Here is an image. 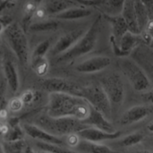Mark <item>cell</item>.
Returning <instances> with one entry per match:
<instances>
[{
  "mask_svg": "<svg viewBox=\"0 0 153 153\" xmlns=\"http://www.w3.org/2000/svg\"><path fill=\"white\" fill-rule=\"evenodd\" d=\"M91 107L82 97L69 93L53 92L48 94L46 114L52 117H74L85 121Z\"/></svg>",
  "mask_w": 153,
  "mask_h": 153,
  "instance_id": "cell-1",
  "label": "cell"
},
{
  "mask_svg": "<svg viewBox=\"0 0 153 153\" xmlns=\"http://www.w3.org/2000/svg\"><path fill=\"white\" fill-rule=\"evenodd\" d=\"M104 20V16L101 13L99 14L76 44L63 55L56 57V61L61 63L71 62L93 52L100 44Z\"/></svg>",
  "mask_w": 153,
  "mask_h": 153,
  "instance_id": "cell-2",
  "label": "cell"
},
{
  "mask_svg": "<svg viewBox=\"0 0 153 153\" xmlns=\"http://www.w3.org/2000/svg\"><path fill=\"white\" fill-rule=\"evenodd\" d=\"M2 35L5 45L18 62L22 65H27L30 61L31 50L27 31L21 22L15 20L13 21L4 28Z\"/></svg>",
  "mask_w": 153,
  "mask_h": 153,
  "instance_id": "cell-3",
  "label": "cell"
},
{
  "mask_svg": "<svg viewBox=\"0 0 153 153\" xmlns=\"http://www.w3.org/2000/svg\"><path fill=\"white\" fill-rule=\"evenodd\" d=\"M31 124L59 138L78 134L80 131L89 127L82 121L74 117H52L47 114L37 117Z\"/></svg>",
  "mask_w": 153,
  "mask_h": 153,
  "instance_id": "cell-4",
  "label": "cell"
},
{
  "mask_svg": "<svg viewBox=\"0 0 153 153\" xmlns=\"http://www.w3.org/2000/svg\"><path fill=\"white\" fill-rule=\"evenodd\" d=\"M118 65L133 89L139 92H144L151 89L152 82L144 70L130 56L119 57Z\"/></svg>",
  "mask_w": 153,
  "mask_h": 153,
  "instance_id": "cell-5",
  "label": "cell"
},
{
  "mask_svg": "<svg viewBox=\"0 0 153 153\" xmlns=\"http://www.w3.org/2000/svg\"><path fill=\"white\" fill-rule=\"evenodd\" d=\"M99 82L109 100L112 111H116L123 105L126 99V86L123 79L118 74L112 72L101 76Z\"/></svg>",
  "mask_w": 153,
  "mask_h": 153,
  "instance_id": "cell-6",
  "label": "cell"
},
{
  "mask_svg": "<svg viewBox=\"0 0 153 153\" xmlns=\"http://www.w3.org/2000/svg\"><path fill=\"white\" fill-rule=\"evenodd\" d=\"M79 96L86 100L92 108L103 114L108 119H111L113 115L112 107L100 82L89 84L87 86H82Z\"/></svg>",
  "mask_w": 153,
  "mask_h": 153,
  "instance_id": "cell-7",
  "label": "cell"
},
{
  "mask_svg": "<svg viewBox=\"0 0 153 153\" xmlns=\"http://www.w3.org/2000/svg\"><path fill=\"white\" fill-rule=\"evenodd\" d=\"M88 28L89 27L86 26H80L64 31L62 34H60V36L53 42L51 46V48L48 52L50 56L57 57L68 51L83 36Z\"/></svg>",
  "mask_w": 153,
  "mask_h": 153,
  "instance_id": "cell-8",
  "label": "cell"
},
{
  "mask_svg": "<svg viewBox=\"0 0 153 153\" xmlns=\"http://www.w3.org/2000/svg\"><path fill=\"white\" fill-rule=\"evenodd\" d=\"M41 86L43 90L49 93H69L74 95H80L82 86L77 83L63 79V78H48L42 82Z\"/></svg>",
  "mask_w": 153,
  "mask_h": 153,
  "instance_id": "cell-9",
  "label": "cell"
},
{
  "mask_svg": "<svg viewBox=\"0 0 153 153\" xmlns=\"http://www.w3.org/2000/svg\"><path fill=\"white\" fill-rule=\"evenodd\" d=\"M130 56L144 70L150 81L153 82V48L142 43L132 52Z\"/></svg>",
  "mask_w": 153,
  "mask_h": 153,
  "instance_id": "cell-10",
  "label": "cell"
},
{
  "mask_svg": "<svg viewBox=\"0 0 153 153\" xmlns=\"http://www.w3.org/2000/svg\"><path fill=\"white\" fill-rule=\"evenodd\" d=\"M21 126L22 127V130L25 135L28 136L32 141L66 146L64 138L54 136L31 123H22L21 124Z\"/></svg>",
  "mask_w": 153,
  "mask_h": 153,
  "instance_id": "cell-11",
  "label": "cell"
},
{
  "mask_svg": "<svg viewBox=\"0 0 153 153\" xmlns=\"http://www.w3.org/2000/svg\"><path fill=\"white\" fill-rule=\"evenodd\" d=\"M111 58L104 55H97L86 58L76 65L75 70L82 74H95L104 71L111 65Z\"/></svg>",
  "mask_w": 153,
  "mask_h": 153,
  "instance_id": "cell-12",
  "label": "cell"
},
{
  "mask_svg": "<svg viewBox=\"0 0 153 153\" xmlns=\"http://www.w3.org/2000/svg\"><path fill=\"white\" fill-rule=\"evenodd\" d=\"M142 43L143 40L140 34H134L127 31L115 46H112L113 52L118 57L129 56L132 52Z\"/></svg>",
  "mask_w": 153,
  "mask_h": 153,
  "instance_id": "cell-13",
  "label": "cell"
},
{
  "mask_svg": "<svg viewBox=\"0 0 153 153\" xmlns=\"http://www.w3.org/2000/svg\"><path fill=\"white\" fill-rule=\"evenodd\" d=\"M153 109L145 105H137L134 106L130 108H128L126 111H125L120 118H119V124L121 126H131L136 123H139L145 118H147L152 113Z\"/></svg>",
  "mask_w": 153,
  "mask_h": 153,
  "instance_id": "cell-14",
  "label": "cell"
},
{
  "mask_svg": "<svg viewBox=\"0 0 153 153\" xmlns=\"http://www.w3.org/2000/svg\"><path fill=\"white\" fill-rule=\"evenodd\" d=\"M77 134L82 140L101 143L106 141H113V140H117L120 138L122 133L120 131H116L115 133H108L103 130L89 126L80 131Z\"/></svg>",
  "mask_w": 153,
  "mask_h": 153,
  "instance_id": "cell-15",
  "label": "cell"
},
{
  "mask_svg": "<svg viewBox=\"0 0 153 153\" xmlns=\"http://www.w3.org/2000/svg\"><path fill=\"white\" fill-rule=\"evenodd\" d=\"M94 11L95 9L91 6L85 4H78L65 10L64 12L55 15L52 18L57 19L62 22H74L91 16Z\"/></svg>",
  "mask_w": 153,
  "mask_h": 153,
  "instance_id": "cell-16",
  "label": "cell"
},
{
  "mask_svg": "<svg viewBox=\"0 0 153 153\" xmlns=\"http://www.w3.org/2000/svg\"><path fill=\"white\" fill-rule=\"evenodd\" d=\"M126 0H93L88 6L100 12L104 16H117L121 14Z\"/></svg>",
  "mask_w": 153,
  "mask_h": 153,
  "instance_id": "cell-17",
  "label": "cell"
},
{
  "mask_svg": "<svg viewBox=\"0 0 153 153\" xmlns=\"http://www.w3.org/2000/svg\"><path fill=\"white\" fill-rule=\"evenodd\" d=\"M2 74L11 91L16 92L20 87V78L17 66L11 58L4 59L2 65Z\"/></svg>",
  "mask_w": 153,
  "mask_h": 153,
  "instance_id": "cell-18",
  "label": "cell"
},
{
  "mask_svg": "<svg viewBox=\"0 0 153 153\" xmlns=\"http://www.w3.org/2000/svg\"><path fill=\"white\" fill-rule=\"evenodd\" d=\"M104 18L109 23L110 31H111L110 41H111V45L115 46L118 43L120 39L127 31H129L128 27L123 17L121 16V14L117 16H104Z\"/></svg>",
  "mask_w": 153,
  "mask_h": 153,
  "instance_id": "cell-19",
  "label": "cell"
},
{
  "mask_svg": "<svg viewBox=\"0 0 153 153\" xmlns=\"http://www.w3.org/2000/svg\"><path fill=\"white\" fill-rule=\"evenodd\" d=\"M62 21L55 18H48L40 22H33L26 27V31L33 34L51 33L58 30L62 26Z\"/></svg>",
  "mask_w": 153,
  "mask_h": 153,
  "instance_id": "cell-20",
  "label": "cell"
},
{
  "mask_svg": "<svg viewBox=\"0 0 153 153\" xmlns=\"http://www.w3.org/2000/svg\"><path fill=\"white\" fill-rule=\"evenodd\" d=\"M135 0H126L122 12L121 16L125 20L128 30L134 34H141L140 28L137 22L136 12H135Z\"/></svg>",
  "mask_w": 153,
  "mask_h": 153,
  "instance_id": "cell-21",
  "label": "cell"
},
{
  "mask_svg": "<svg viewBox=\"0 0 153 153\" xmlns=\"http://www.w3.org/2000/svg\"><path fill=\"white\" fill-rule=\"evenodd\" d=\"M83 123L88 126L95 127L108 133H115L117 131L109 119H108L103 114L92 108L89 117L85 121H83Z\"/></svg>",
  "mask_w": 153,
  "mask_h": 153,
  "instance_id": "cell-22",
  "label": "cell"
},
{
  "mask_svg": "<svg viewBox=\"0 0 153 153\" xmlns=\"http://www.w3.org/2000/svg\"><path fill=\"white\" fill-rule=\"evenodd\" d=\"M40 4L46 8L50 18L70 7L82 4L74 0H41Z\"/></svg>",
  "mask_w": 153,
  "mask_h": 153,
  "instance_id": "cell-23",
  "label": "cell"
},
{
  "mask_svg": "<svg viewBox=\"0 0 153 153\" xmlns=\"http://www.w3.org/2000/svg\"><path fill=\"white\" fill-rule=\"evenodd\" d=\"M79 153H117L108 146L81 139L77 146L73 149Z\"/></svg>",
  "mask_w": 153,
  "mask_h": 153,
  "instance_id": "cell-24",
  "label": "cell"
},
{
  "mask_svg": "<svg viewBox=\"0 0 153 153\" xmlns=\"http://www.w3.org/2000/svg\"><path fill=\"white\" fill-rule=\"evenodd\" d=\"M32 142H33V143L31 144L32 147L35 150H39V151H46L52 153H79L76 151L64 145L50 144V143H45L35 142V141Z\"/></svg>",
  "mask_w": 153,
  "mask_h": 153,
  "instance_id": "cell-25",
  "label": "cell"
},
{
  "mask_svg": "<svg viewBox=\"0 0 153 153\" xmlns=\"http://www.w3.org/2000/svg\"><path fill=\"white\" fill-rule=\"evenodd\" d=\"M135 12H136V17L138 25L140 28L141 33L144 30L145 27L147 26L149 22V14L147 6L141 1V0H135Z\"/></svg>",
  "mask_w": 153,
  "mask_h": 153,
  "instance_id": "cell-26",
  "label": "cell"
},
{
  "mask_svg": "<svg viewBox=\"0 0 153 153\" xmlns=\"http://www.w3.org/2000/svg\"><path fill=\"white\" fill-rule=\"evenodd\" d=\"M2 147L4 153H24L28 142L25 139L17 141H3Z\"/></svg>",
  "mask_w": 153,
  "mask_h": 153,
  "instance_id": "cell-27",
  "label": "cell"
},
{
  "mask_svg": "<svg viewBox=\"0 0 153 153\" xmlns=\"http://www.w3.org/2000/svg\"><path fill=\"white\" fill-rule=\"evenodd\" d=\"M119 139V138H118ZM144 139V135L141 132H135L129 134L123 138H120L117 142V146L121 148H129L134 147L139 143H141Z\"/></svg>",
  "mask_w": 153,
  "mask_h": 153,
  "instance_id": "cell-28",
  "label": "cell"
},
{
  "mask_svg": "<svg viewBox=\"0 0 153 153\" xmlns=\"http://www.w3.org/2000/svg\"><path fill=\"white\" fill-rule=\"evenodd\" d=\"M53 42L54 41H52L51 39H45L39 41L34 47V48L31 50L30 60L46 56L47 54H48V52H49V50L51 48V46H52Z\"/></svg>",
  "mask_w": 153,
  "mask_h": 153,
  "instance_id": "cell-29",
  "label": "cell"
},
{
  "mask_svg": "<svg viewBox=\"0 0 153 153\" xmlns=\"http://www.w3.org/2000/svg\"><path fill=\"white\" fill-rule=\"evenodd\" d=\"M30 62H31V66L34 72L37 74V75L43 77L48 74L49 69V62L47 56L32 59L30 60Z\"/></svg>",
  "mask_w": 153,
  "mask_h": 153,
  "instance_id": "cell-30",
  "label": "cell"
},
{
  "mask_svg": "<svg viewBox=\"0 0 153 153\" xmlns=\"http://www.w3.org/2000/svg\"><path fill=\"white\" fill-rule=\"evenodd\" d=\"M6 82L3 74L0 75V111L3 109L7 108V101L5 100L6 96V88H7Z\"/></svg>",
  "mask_w": 153,
  "mask_h": 153,
  "instance_id": "cell-31",
  "label": "cell"
},
{
  "mask_svg": "<svg viewBox=\"0 0 153 153\" xmlns=\"http://www.w3.org/2000/svg\"><path fill=\"white\" fill-rule=\"evenodd\" d=\"M38 97V92L32 90H27L22 92V94L20 96L24 107L26 106H30L32 103L35 102Z\"/></svg>",
  "mask_w": 153,
  "mask_h": 153,
  "instance_id": "cell-32",
  "label": "cell"
},
{
  "mask_svg": "<svg viewBox=\"0 0 153 153\" xmlns=\"http://www.w3.org/2000/svg\"><path fill=\"white\" fill-rule=\"evenodd\" d=\"M24 108V105L20 97L11 99L7 102V109L12 113H18Z\"/></svg>",
  "mask_w": 153,
  "mask_h": 153,
  "instance_id": "cell-33",
  "label": "cell"
},
{
  "mask_svg": "<svg viewBox=\"0 0 153 153\" xmlns=\"http://www.w3.org/2000/svg\"><path fill=\"white\" fill-rule=\"evenodd\" d=\"M13 21L14 20L12 19L9 15H0V35L3 34L4 28Z\"/></svg>",
  "mask_w": 153,
  "mask_h": 153,
  "instance_id": "cell-34",
  "label": "cell"
},
{
  "mask_svg": "<svg viewBox=\"0 0 153 153\" xmlns=\"http://www.w3.org/2000/svg\"><path fill=\"white\" fill-rule=\"evenodd\" d=\"M142 99L147 104L153 105V88L149 89L148 91L142 93Z\"/></svg>",
  "mask_w": 153,
  "mask_h": 153,
  "instance_id": "cell-35",
  "label": "cell"
},
{
  "mask_svg": "<svg viewBox=\"0 0 153 153\" xmlns=\"http://www.w3.org/2000/svg\"><path fill=\"white\" fill-rule=\"evenodd\" d=\"M8 129H9V125L6 123H3V120L0 119V136L4 137L6 134Z\"/></svg>",
  "mask_w": 153,
  "mask_h": 153,
  "instance_id": "cell-36",
  "label": "cell"
},
{
  "mask_svg": "<svg viewBox=\"0 0 153 153\" xmlns=\"http://www.w3.org/2000/svg\"><path fill=\"white\" fill-rule=\"evenodd\" d=\"M8 4H9V3L6 2L5 0H0V13H2L3 10L6 9Z\"/></svg>",
  "mask_w": 153,
  "mask_h": 153,
  "instance_id": "cell-37",
  "label": "cell"
},
{
  "mask_svg": "<svg viewBox=\"0 0 153 153\" xmlns=\"http://www.w3.org/2000/svg\"><path fill=\"white\" fill-rule=\"evenodd\" d=\"M24 153H36V150L32 147L31 144L28 143L27 147H26V150H25V152Z\"/></svg>",
  "mask_w": 153,
  "mask_h": 153,
  "instance_id": "cell-38",
  "label": "cell"
},
{
  "mask_svg": "<svg viewBox=\"0 0 153 153\" xmlns=\"http://www.w3.org/2000/svg\"><path fill=\"white\" fill-rule=\"evenodd\" d=\"M74 1H76V2H78L79 4H88L89 3H91V1H93V0H74Z\"/></svg>",
  "mask_w": 153,
  "mask_h": 153,
  "instance_id": "cell-39",
  "label": "cell"
},
{
  "mask_svg": "<svg viewBox=\"0 0 153 153\" xmlns=\"http://www.w3.org/2000/svg\"><path fill=\"white\" fill-rule=\"evenodd\" d=\"M145 5H152L153 4V0H141Z\"/></svg>",
  "mask_w": 153,
  "mask_h": 153,
  "instance_id": "cell-40",
  "label": "cell"
},
{
  "mask_svg": "<svg viewBox=\"0 0 153 153\" xmlns=\"http://www.w3.org/2000/svg\"><path fill=\"white\" fill-rule=\"evenodd\" d=\"M133 153H153L152 152L149 151V150H139V151H135Z\"/></svg>",
  "mask_w": 153,
  "mask_h": 153,
  "instance_id": "cell-41",
  "label": "cell"
},
{
  "mask_svg": "<svg viewBox=\"0 0 153 153\" xmlns=\"http://www.w3.org/2000/svg\"><path fill=\"white\" fill-rule=\"evenodd\" d=\"M147 129L151 132V133H152L153 134V120L147 126Z\"/></svg>",
  "mask_w": 153,
  "mask_h": 153,
  "instance_id": "cell-42",
  "label": "cell"
},
{
  "mask_svg": "<svg viewBox=\"0 0 153 153\" xmlns=\"http://www.w3.org/2000/svg\"><path fill=\"white\" fill-rule=\"evenodd\" d=\"M4 58V52L2 50V48H0V62L2 61V59Z\"/></svg>",
  "mask_w": 153,
  "mask_h": 153,
  "instance_id": "cell-43",
  "label": "cell"
},
{
  "mask_svg": "<svg viewBox=\"0 0 153 153\" xmlns=\"http://www.w3.org/2000/svg\"><path fill=\"white\" fill-rule=\"evenodd\" d=\"M36 153H52V152H46V151H39V150H36Z\"/></svg>",
  "mask_w": 153,
  "mask_h": 153,
  "instance_id": "cell-44",
  "label": "cell"
},
{
  "mask_svg": "<svg viewBox=\"0 0 153 153\" xmlns=\"http://www.w3.org/2000/svg\"><path fill=\"white\" fill-rule=\"evenodd\" d=\"M0 153H4V150H3V147H2V143H0Z\"/></svg>",
  "mask_w": 153,
  "mask_h": 153,
  "instance_id": "cell-45",
  "label": "cell"
},
{
  "mask_svg": "<svg viewBox=\"0 0 153 153\" xmlns=\"http://www.w3.org/2000/svg\"><path fill=\"white\" fill-rule=\"evenodd\" d=\"M149 46H150V47H151L152 48H153V39L152 40V41H151V43L149 44Z\"/></svg>",
  "mask_w": 153,
  "mask_h": 153,
  "instance_id": "cell-46",
  "label": "cell"
},
{
  "mask_svg": "<svg viewBox=\"0 0 153 153\" xmlns=\"http://www.w3.org/2000/svg\"><path fill=\"white\" fill-rule=\"evenodd\" d=\"M6 2H8V3H12V2H13V0H5Z\"/></svg>",
  "mask_w": 153,
  "mask_h": 153,
  "instance_id": "cell-47",
  "label": "cell"
},
{
  "mask_svg": "<svg viewBox=\"0 0 153 153\" xmlns=\"http://www.w3.org/2000/svg\"><path fill=\"white\" fill-rule=\"evenodd\" d=\"M152 147H153V138H152Z\"/></svg>",
  "mask_w": 153,
  "mask_h": 153,
  "instance_id": "cell-48",
  "label": "cell"
}]
</instances>
